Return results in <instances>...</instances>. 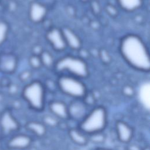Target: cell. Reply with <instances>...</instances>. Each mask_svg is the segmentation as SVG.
Masks as SVG:
<instances>
[{
    "instance_id": "cell-1",
    "label": "cell",
    "mask_w": 150,
    "mask_h": 150,
    "mask_svg": "<svg viewBox=\"0 0 150 150\" xmlns=\"http://www.w3.org/2000/svg\"><path fill=\"white\" fill-rule=\"evenodd\" d=\"M121 52L125 60L133 67L149 70L150 62L147 49L142 40L135 35L125 37L121 43Z\"/></svg>"
},
{
    "instance_id": "cell-2",
    "label": "cell",
    "mask_w": 150,
    "mask_h": 150,
    "mask_svg": "<svg viewBox=\"0 0 150 150\" xmlns=\"http://www.w3.org/2000/svg\"><path fill=\"white\" fill-rule=\"evenodd\" d=\"M107 124V112L102 106H97L89 111L79 123L78 127L89 135L103 132Z\"/></svg>"
},
{
    "instance_id": "cell-3",
    "label": "cell",
    "mask_w": 150,
    "mask_h": 150,
    "mask_svg": "<svg viewBox=\"0 0 150 150\" xmlns=\"http://www.w3.org/2000/svg\"><path fill=\"white\" fill-rule=\"evenodd\" d=\"M22 97L30 108L40 111L45 104V90L43 84L38 81H32L25 86Z\"/></svg>"
},
{
    "instance_id": "cell-4",
    "label": "cell",
    "mask_w": 150,
    "mask_h": 150,
    "mask_svg": "<svg viewBox=\"0 0 150 150\" xmlns=\"http://www.w3.org/2000/svg\"><path fill=\"white\" fill-rule=\"evenodd\" d=\"M58 86L63 93L75 99H83L86 95L85 85L79 78L70 75L61 76L58 80Z\"/></svg>"
},
{
    "instance_id": "cell-5",
    "label": "cell",
    "mask_w": 150,
    "mask_h": 150,
    "mask_svg": "<svg viewBox=\"0 0 150 150\" xmlns=\"http://www.w3.org/2000/svg\"><path fill=\"white\" fill-rule=\"evenodd\" d=\"M59 71H66L70 76L81 78L87 75L88 70L84 62L74 57L67 56L60 60L56 65Z\"/></svg>"
},
{
    "instance_id": "cell-6",
    "label": "cell",
    "mask_w": 150,
    "mask_h": 150,
    "mask_svg": "<svg viewBox=\"0 0 150 150\" xmlns=\"http://www.w3.org/2000/svg\"><path fill=\"white\" fill-rule=\"evenodd\" d=\"M20 124L9 110H5L0 114V131L5 136L9 137L18 131Z\"/></svg>"
},
{
    "instance_id": "cell-7",
    "label": "cell",
    "mask_w": 150,
    "mask_h": 150,
    "mask_svg": "<svg viewBox=\"0 0 150 150\" xmlns=\"http://www.w3.org/2000/svg\"><path fill=\"white\" fill-rule=\"evenodd\" d=\"M32 142V138L23 133L13 134L9 137L6 146L12 150H24L29 148Z\"/></svg>"
},
{
    "instance_id": "cell-8",
    "label": "cell",
    "mask_w": 150,
    "mask_h": 150,
    "mask_svg": "<svg viewBox=\"0 0 150 150\" xmlns=\"http://www.w3.org/2000/svg\"><path fill=\"white\" fill-rule=\"evenodd\" d=\"M69 118L80 122L88 113L87 105L82 99H75L69 106Z\"/></svg>"
},
{
    "instance_id": "cell-9",
    "label": "cell",
    "mask_w": 150,
    "mask_h": 150,
    "mask_svg": "<svg viewBox=\"0 0 150 150\" xmlns=\"http://www.w3.org/2000/svg\"><path fill=\"white\" fill-rule=\"evenodd\" d=\"M115 131L117 138L121 142L127 143L129 142L132 138V128L123 121H118L116 122Z\"/></svg>"
},
{
    "instance_id": "cell-10",
    "label": "cell",
    "mask_w": 150,
    "mask_h": 150,
    "mask_svg": "<svg viewBox=\"0 0 150 150\" xmlns=\"http://www.w3.org/2000/svg\"><path fill=\"white\" fill-rule=\"evenodd\" d=\"M49 109L52 114L59 120H67L69 118L67 105L62 101H51L49 105Z\"/></svg>"
},
{
    "instance_id": "cell-11",
    "label": "cell",
    "mask_w": 150,
    "mask_h": 150,
    "mask_svg": "<svg viewBox=\"0 0 150 150\" xmlns=\"http://www.w3.org/2000/svg\"><path fill=\"white\" fill-rule=\"evenodd\" d=\"M47 38L51 45L57 50H62L66 46V44L62 30L57 29L50 30L47 35Z\"/></svg>"
},
{
    "instance_id": "cell-12",
    "label": "cell",
    "mask_w": 150,
    "mask_h": 150,
    "mask_svg": "<svg viewBox=\"0 0 150 150\" xmlns=\"http://www.w3.org/2000/svg\"><path fill=\"white\" fill-rule=\"evenodd\" d=\"M68 134L71 141L77 145L85 146L89 141L88 135L83 132L78 127L70 128Z\"/></svg>"
},
{
    "instance_id": "cell-13",
    "label": "cell",
    "mask_w": 150,
    "mask_h": 150,
    "mask_svg": "<svg viewBox=\"0 0 150 150\" xmlns=\"http://www.w3.org/2000/svg\"><path fill=\"white\" fill-rule=\"evenodd\" d=\"M46 13V8L39 2H33L29 9V16L34 22H40L45 18Z\"/></svg>"
},
{
    "instance_id": "cell-14",
    "label": "cell",
    "mask_w": 150,
    "mask_h": 150,
    "mask_svg": "<svg viewBox=\"0 0 150 150\" xmlns=\"http://www.w3.org/2000/svg\"><path fill=\"white\" fill-rule=\"evenodd\" d=\"M46 127L43 122L38 121H30L25 125V128L28 131L38 137H42L46 134Z\"/></svg>"
},
{
    "instance_id": "cell-15",
    "label": "cell",
    "mask_w": 150,
    "mask_h": 150,
    "mask_svg": "<svg viewBox=\"0 0 150 150\" xmlns=\"http://www.w3.org/2000/svg\"><path fill=\"white\" fill-rule=\"evenodd\" d=\"M66 45L73 49H77L80 46V41L75 33L70 29L64 28L62 30Z\"/></svg>"
},
{
    "instance_id": "cell-16",
    "label": "cell",
    "mask_w": 150,
    "mask_h": 150,
    "mask_svg": "<svg viewBox=\"0 0 150 150\" xmlns=\"http://www.w3.org/2000/svg\"><path fill=\"white\" fill-rule=\"evenodd\" d=\"M16 59L12 55H6L0 61L1 69L6 73L13 72L16 67Z\"/></svg>"
},
{
    "instance_id": "cell-17",
    "label": "cell",
    "mask_w": 150,
    "mask_h": 150,
    "mask_svg": "<svg viewBox=\"0 0 150 150\" xmlns=\"http://www.w3.org/2000/svg\"><path fill=\"white\" fill-rule=\"evenodd\" d=\"M121 6L127 11H133L138 8L141 3V0H118Z\"/></svg>"
},
{
    "instance_id": "cell-18",
    "label": "cell",
    "mask_w": 150,
    "mask_h": 150,
    "mask_svg": "<svg viewBox=\"0 0 150 150\" xmlns=\"http://www.w3.org/2000/svg\"><path fill=\"white\" fill-rule=\"evenodd\" d=\"M8 25L4 21L0 20V45L5 41L8 33Z\"/></svg>"
},
{
    "instance_id": "cell-19",
    "label": "cell",
    "mask_w": 150,
    "mask_h": 150,
    "mask_svg": "<svg viewBox=\"0 0 150 150\" xmlns=\"http://www.w3.org/2000/svg\"><path fill=\"white\" fill-rule=\"evenodd\" d=\"M40 58L41 60L42 64H43L46 66L49 67L53 63V59L52 55L50 54V53L47 52H44L42 53Z\"/></svg>"
},
{
    "instance_id": "cell-20",
    "label": "cell",
    "mask_w": 150,
    "mask_h": 150,
    "mask_svg": "<svg viewBox=\"0 0 150 150\" xmlns=\"http://www.w3.org/2000/svg\"><path fill=\"white\" fill-rule=\"evenodd\" d=\"M88 140L91 141L93 142L100 144L102 143L105 140V135L103 133V132H97L94 133L91 135H88Z\"/></svg>"
},
{
    "instance_id": "cell-21",
    "label": "cell",
    "mask_w": 150,
    "mask_h": 150,
    "mask_svg": "<svg viewBox=\"0 0 150 150\" xmlns=\"http://www.w3.org/2000/svg\"><path fill=\"white\" fill-rule=\"evenodd\" d=\"M59 119L55 117L52 115V116L50 115H46L43 118V123L46 126H51V127H54L57 125L58 124V120Z\"/></svg>"
},
{
    "instance_id": "cell-22",
    "label": "cell",
    "mask_w": 150,
    "mask_h": 150,
    "mask_svg": "<svg viewBox=\"0 0 150 150\" xmlns=\"http://www.w3.org/2000/svg\"><path fill=\"white\" fill-rule=\"evenodd\" d=\"M30 64L34 68H38L42 64L41 60L39 56H33L30 58Z\"/></svg>"
},
{
    "instance_id": "cell-23",
    "label": "cell",
    "mask_w": 150,
    "mask_h": 150,
    "mask_svg": "<svg viewBox=\"0 0 150 150\" xmlns=\"http://www.w3.org/2000/svg\"><path fill=\"white\" fill-rule=\"evenodd\" d=\"M124 93L127 95V96H132L133 94V91L132 90V88H131L130 87H126L125 88H124Z\"/></svg>"
},
{
    "instance_id": "cell-24",
    "label": "cell",
    "mask_w": 150,
    "mask_h": 150,
    "mask_svg": "<svg viewBox=\"0 0 150 150\" xmlns=\"http://www.w3.org/2000/svg\"><path fill=\"white\" fill-rule=\"evenodd\" d=\"M96 150H111V149H106V148H98Z\"/></svg>"
},
{
    "instance_id": "cell-25",
    "label": "cell",
    "mask_w": 150,
    "mask_h": 150,
    "mask_svg": "<svg viewBox=\"0 0 150 150\" xmlns=\"http://www.w3.org/2000/svg\"><path fill=\"white\" fill-rule=\"evenodd\" d=\"M84 1H86V0H84Z\"/></svg>"
}]
</instances>
